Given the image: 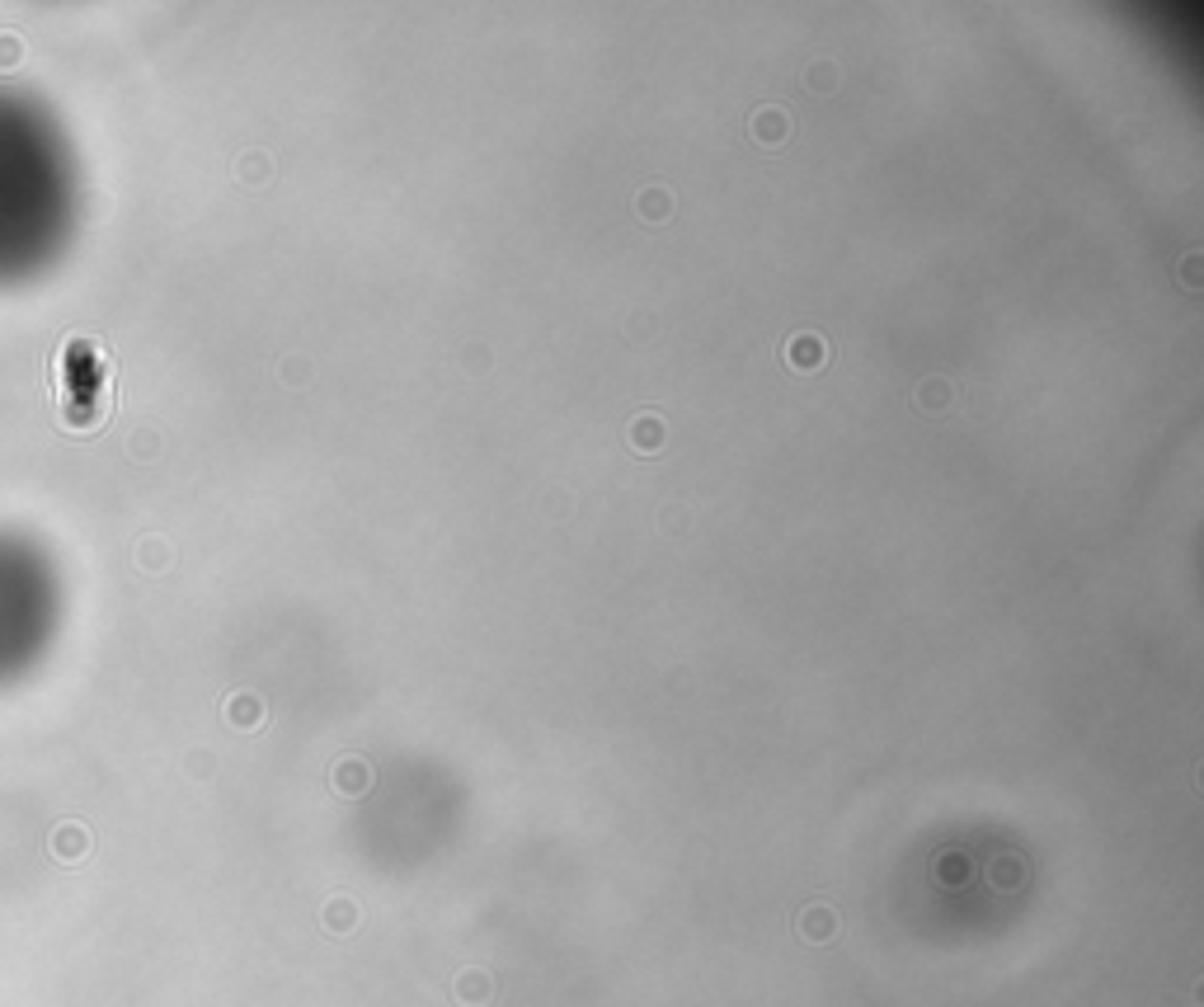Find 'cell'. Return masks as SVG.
Instances as JSON below:
<instances>
[{
	"label": "cell",
	"mask_w": 1204,
	"mask_h": 1007,
	"mask_svg": "<svg viewBox=\"0 0 1204 1007\" xmlns=\"http://www.w3.org/2000/svg\"><path fill=\"white\" fill-rule=\"evenodd\" d=\"M452 999H457L461 1007H485L494 999V980L485 970H461L457 984H452Z\"/></svg>",
	"instance_id": "obj_1"
},
{
	"label": "cell",
	"mask_w": 1204,
	"mask_h": 1007,
	"mask_svg": "<svg viewBox=\"0 0 1204 1007\" xmlns=\"http://www.w3.org/2000/svg\"><path fill=\"white\" fill-rule=\"evenodd\" d=\"M833 932H837V913L828 909V904H809V909L801 913V936H805V942H828Z\"/></svg>",
	"instance_id": "obj_2"
},
{
	"label": "cell",
	"mask_w": 1204,
	"mask_h": 1007,
	"mask_svg": "<svg viewBox=\"0 0 1204 1007\" xmlns=\"http://www.w3.org/2000/svg\"><path fill=\"white\" fill-rule=\"evenodd\" d=\"M85 848H90V838H85V829H76V824H66L62 833H53V852H57L62 862L85 857Z\"/></svg>",
	"instance_id": "obj_3"
},
{
	"label": "cell",
	"mask_w": 1204,
	"mask_h": 1007,
	"mask_svg": "<svg viewBox=\"0 0 1204 1007\" xmlns=\"http://www.w3.org/2000/svg\"><path fill=\"white\" fill-rule=\"evenodd\" d=\"M325 928L330 932H353V928H358V904H353V900H330L325 904Z\"/></svg>",
	"instance_id": "obj_4"
},
{
	"label": "cell",
	"mask_w": 1204,
	"mask_h": 1007,
	"mask_svg": "<svg viewBox=\"0 0 1204 1007\" xmlns=\"http://www.w3.org/2000/svg\"><path fill=\"white\" fill-rule=\"evenodd\" d=\"M335 787H339L343 795H362V791H368V768L349 758L343 768H335Z\"/></svg>",
	"instance_id": "obj_5"
},
{
	"label": "cell",
	"mask_w": 1204,
	"mask_h": 1007,
	"mask_svg": "<svg viewBox=\"0 0 1204 1007\" xmlns=\"http://www.w3.org/2000/svg\"><path fill=\"white\" fill-rule=\"evenodd\" d=\"M753 133H757V142L776 146V142H782V137H786V123H782V114H772V108H767V114H757V118H753Z\"/></svg>",
	"instance_id": "obj_6"
},
{
	"label": "cell",
	"mask_w": 1204,
	"mask_h": 1007,
	"mask_svg": "<svg viewBox=\"0 0 1204 1007\" xmlns=\"http://www.w3.org/2000/svg\"><path fill=\"white\" fill-rule=\"evenodd\" d=\"M786 358H791L801 372H809V368H818V344L814 339H801L795 349H786Z\"/></svg>",
	"instance_id": "obj_7"
},
{
	"label": "cell",
	"mask_w": 1204,
	"mask_h": 1007,
	"mask_svg": "<svg viewBox=\"0 0 1204 1007\" xmlns=\"http://www.w3.org/2000/svg\"><path fill=\"white\" fill-rule=\"evenodd\" d=\"M631 442H635V448H645V452H654V448H659V424H654V419H650V424H635Z\"/></svg>",
	"instance_id": "obj_8"
},
{
	"label": "cell",
	"mask_w": 1204,
	"mask_h": 1007,
	"mask_svg": "<svg viewBox=\"0 0 1204 1007\" xmlns=\"http://www.w3.org/2000/svg\"><path fill=\"white\" fill-rule=\"evenodd\" d=\"M231 716H236V725H255V716H259L255 697H236V707H231Z\"/></svg>",
	"instance_id": "obj_9"
}]
</instances>
